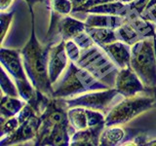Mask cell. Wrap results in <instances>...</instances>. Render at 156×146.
Masks as SVG:
<instances>
[{
    "label": "cell",
    "mask_w": 156,
    "mask_h": 146,
    "mask_svg": "<svg viewBox=\"0 0 156 146\" xmlns=\"http://www.w3.org/2000/svg\"><path fill=\"white\" fill-rule=\"evenodd\" d=\"M31 14L32 30L31 35L27 43L22 50H20L22 56L23 64L27 72L28 79L30 80L34 88L44 96L53 97L54 89L53 84L50 81L48 72V61L49 52L53 42L47 46H42L38 42L35 35V26H34V14L32 7L29 8Z\"/></svg>",
    "instance_id": "1"
},
{
    "label": "cell",
    "mask_w": 156,
    "mask_h": 146,
    "mask_svg": "<svg viewBox=\"0 0 156 146\" xmlns=\"http://www.w3.org/2000/svg\"><path fill=\"white\" fill-rule=\"evenodd\" d=\"M105 89H108V87L95 78L90 72L77 66L74 62L69 61L67 69L55 89L53 97L66 99L88 92Z\"/></svg>",
    "instance_id": "2"
},
{
    "label": "cell",
    "mask_w": 156,
    "mask_h": 146,
    "mask_svg": "<svg viewBox=\"0 0 156 146\" xmlns=\"http://www.w3.org/2000/svg\"><path fill=\"white\" fill-rule=\"evenodd\" d=\"M74 63L90 72L108 88H115L116 77L120 69L99 45L95 44L90 48L82 49L79 57Z\"/></svg>",
    "instance_id": "3"
},
{
    "label": "cell",
    "mask_w": 156,
    "mask_h": 146,
    "mask_svg": "<svg viewBox=\"0 0 156 146\" xmlns=\"http://www.w3.org/2000/svg\"><path fill=\"white\" fill-rule=\"evenodd\" d=\"M155 45V37H149L131 46V67L149 91L156 88Z\"/></svg>",
    "instance_id": "4"
},
{
    "label": "cell",
    "mask_w": 156,
    "mask_h": 146,
    "mask_svg": "<svg viewBox=\"0 0 156 146\" xmlns=\"http://www.w3.org/2000/svg\"><path fill=\"white\" fill-rule=\"evenodd\" d=\"M156 105V99L154 96H140L136 95L134 96L124 97L119 103L114 105L105 116V127L118 126L128 123L135 117L144 113L146 110Z\"/></svg>",
    "instance_id": "5"
},
{
    "label": "cell",
    "mask_w": 156,
    "mask_h": 146,
    "mask_svg": "<svg viewBox=\"0 0 156 146\" xmlns=\"http://www.w3.org/2000/svg\"><path fill=\"white\" fill-rule=\"evenodd\" d=\"M121 96L115 88H108L105 90L88 92L72 97L62 99L66 106L68 108L71 107L82 106L97 111L106 112L110 110L113 100Z\"/></svg>",
    "instance_id": "6"
},
{
    "label": "cell",
    "mask_w": 156,
    "mask_h": 146,
    "mask_svg": "<svg viewBox=\"0 0 156 146\" xmlns=\"http://www.w3.org/2000/svg\"><path fill=\"white\" fill-rule=\"evenodd\" d=\"M117 40L130 46L149 37H156V26L143 17L126 22L115 29Z\"/></svg>",
    "instance_id": "7"
},
{
    "label": "cell",
    "mask_w": 156,
    "mask_h": 146,
    "mask_svg": "<svg viewBox=\"0 0 156 146\" xmlns=\"http://www.w3.org/2000/svg\"><path fill=\"white\" fill-rule=\"evenodd\" d=\"M67 115L71 126L75 129V130H80L97 126L101 123H105V116L101 111L82 106L68 108Z\"/></svg>",
    "instance_id": "8"
},
{
    "label": "cell",
    "mask_w": 156,
    "mask_h": 146,
    "mask_svg": "<svg viewBox=\"0 0 156 146\" xmlns=\"http://www.w3.org/2000/svg\"><path fill=\"white\" fill-rule=\"evenodd\" d=\"M115 89L123 97L134 96L139 92L149 91L144 87L131 65L119 70L116 77Z\"/></svg>",
    "instance_id": "9"
},
{
    "label": "cell",
    "mask_w": 156,
    "mask_h": 146,
    "mask_svg": "<svg viewBox=\"0 0 156 146\" xmlns=\"http://www.w3.org/2000/svg\"><path fill=\"white\" fill-rule=\"evenodd\" d=\"M41 126V118L38 113L33 114L31 117L20 124L19 128L10 135L1 139L0 145H12L20 142H27L28 140L34 139L38 134Z\"/></svg>",
    "instance_id": "10"
},
{
    "label": "cell",
    "mask_w": 156,
    "mask_h": 146,
    "mask_svg": "<svg viewBox=\"0 0 156 146\" xmlns=\"http://www.w3.org/2000/svg\"><path fill=\"white\" fill-rule=\"evenodd\" d=\"M0 60H1L2 66L7 70L8 74L13 77L16 85L30 81L24 70L20 51L1 48L0 49Z\"/></svg>",
    "instance_id": "11"
},
{
    "label": "cell",
    "mask_w": 156,
    "mask_h": 146,
    "mask_svg": "<svg viewBox=\"0 0 156 146\" xmlns=\"http://www.w3.org/2000/svg\"><path fill=\"white\" fill-rule=\"evenodd\" d=\"M68 57L66 52V41L61 40L57 45L51 46L49 52L48 72L52 84L56 83L68 64Z\"/></svg>",
    "instance_id": "12"
},
{
    "label": "cell",
    "mask_w": 156,
    "mask_h": 146,
    "mask_svg": "<svg viewBox=\"0 0 156 146\" xmlns=\"http://www.w3.org/2000/svg\"><path fill=\"white\" fill-rule=\"evenodd\" d=\"M140 130H129L123 129L120 127L110 126L105 127L101 134L100 145L101 146H114L119 145L120 142H126V141L133 140Z\"/></svg>",
    "instance_id": "13"
},
{
    "label": "cell",
    "mask_w": 156,
    "mask_h": 146,
    "mask_svg": "<svg viewBox=\"0 0 156 146\" xmlns=\"http://www.w3.org/2000/svg\"><path fill=\"white\" fill-rule=\"evenodd\" d=\"M119 69L131 65V46L122 41H114L100 46Z\"/></svg>",
    "instance_id": "14"
},
{
    "label": "cell",
    "mask_w": 156,
    "mask_h": 146,
    "mask_svg": "<svg viewBox=\"0 0 156 146\" xmlns=\"http://www.w3.org/2000/svg\"><path fill=\"white\" fill-rule=\"evenodd\" d=\"M105 128V123H101L90 128L76 130L71 136L69 145L71 146H97L100 145L101 134Z\"/></svg>",
    "instance_id": "15"
},
{
    "label": "cell",
    "mask_w": 156,
    "mask_h": 146,
    "mask_svg": "<svg viewBox=\"0 0 156 146\" xmlns=\"http://www.w3.org/2000/svg\"><path fill=\"white\" fill-rule=\"evenodd\" d=\"M75 129L71 124H62L54 126L48 131L41 141L40 145H52V146H66L69 145V141Z\"/></svg>",
    "instance_id": "16"
},
{
    "label": "cell",
    "mask_w": 156,
    "mask_h": 146,
    "mask_svg": "<svg viewBox=\"0 0 156 146\" xmlns=\"http://www.w3.org/2000/svg\"><path fill=\"white\" fill-rule=\"evenodd\" d=\"M86 24L85 22L78 21V19L73 17L62 16L57 26V34L61 36V40H71L76 34L85 30Z\"/></svg>",
    "instance_id": "17"
},
{
    "label": "cell",
    "mask_w": 156,
    "mask_h": 146,
    "mask_svg": "<svg viewBox=\"0 0 156 146\" xmlns=\"http://www.w3.org/2000/svg\"><path fill=\"white\" fill-rule=\"evenodd\" d=\"M86 26L93 27H106L111 29H116L125 23V18L115 15H105V14H91L89 13L85 17Z\"/></svg>",
    "instance_id": "18"
},
{
    "label": "cell",
    "mask_w": 156,
    "mask_h": 146,
    "mask_svg": "<svg viewBox=\"0 0 156 146\" xmlns=\"http://www.w3.org/2000/svg\"><path fill=\"white\" fill-rule=\"evenodd\" d=\"M127 11V4L121 0L114 2H107L105 4L97 5L91 7L84 12V14H105V15H115V16L125 17Z\"/></svg>",
    "instance_id": "19"
},
{
    "label": "cell",
    "mask_w": 156,
    "mask_h": 146,
    "mask_svg": "<svg viewBox=\"0 0 156 146\" xmlns=\"http://www.w3.org/2000/svg\"><path fill=\"white\" fill-rule=\"evenodd\" d=\"M27 102L23 99L21 100L18 97L4 95L1 97V118L9 119L11 117L17 116L19 112L23 109Z\"/></svg>",
    "instance_id": "20"
},
{
    "label": "cell",
    "mask_w": 156,
    "mask_h": 146,
    "mask_svg": "<svg viewBox=\"0 0 156 146\" xmlns=\"http://www.w3.org/2000/svg\"><path fill=\"white\" fill-rule=\"evenodd\" d=\"M85 30L92 37L94 42L99 46L117 41L115 29L106 28V27L86 26Z\"/></svg>",
    "instance_id": "21"
},
{
    "label": "cell",
    "mask_w": 156,
    "mask_h": 146,
    "mask_svg": "<svg viewBox=\"0 0 156 146\" xmlns=\"http://www.w3.org/2000/svg\"><path fill=\"white\" fill-rule=\"evenodd\" d=\"M51 15L66 16L72 11V3L70 0H50Z\"/></svg>",
    "instance_id": "22"
},
{
    "label": "cell",
    "mask_w": 156,
    "mask_h": 146,
    "mask_svg": "<svg viewBox=\"0 0 156 146\" xmlns=\"http://www.w3.org/2000/svg\"><path fill=\"white\" fill-rule=\"evenodd\" d=\"M5 68L2 66L1 68V90L2 92L4 95H7L10 96H15V97H18L19 95V91H18V88L17 86L14 85V83L12 82V80L10 79V77L6 74L5 72Z\"/></svg>",
    "instance_id": "23"
},
{
    "label": "cell",
    "mask_w": 156,
    "mask_h": 146,
    "mask_svg": "<svg viewBox=\"0 0 156 146\" xmlns=\"http://www.w3.org/2000/svg\"><path fill=\"white\" fill-rule=\"evenodd\" d=\"M0 121H1V130H0L1 139L10 135L12 133H14L20 126V122L17 116L11 117V118H9V119L1 118Z\"/></svg>",
    "instance_id": "24"
},
{
    "label": "cell",
    "mask_w": 156,
    "mask_h": 146,
    "mask_svg": "<svg viewBox=\"0 0 156 146\" xmlns=\"http://www.w3.org/2000/svg\"><path fill=\"white\" fill-rule=\"evenodd\" d=\"M71 40L74 41L78 47H79L81 50L82 49H87V48H90L92 46L95 45V42L94 40L92 39V37L86 32V30H83L81 32H79L78 34H76V35L73 37Z\"/></svg>",
    "instance_id": "25"
},
{
    "label": "cell",
    "mask_w": 156,
    "mask_h": 146,
    "mask_svg": "<svg viewBox=\"0 0 156 146\" xmlns=\"http://www.w3.org/2000/svg\"><path fill=\"white\" fill-rule=\"evenodd\" d=\"M66 52L69 61L75 62L80 56L81 49L73 40H67L66 41Z\"/></svg>",
    "instance_id": "26"
},
{
    "label": "cell",
    "mask_w": 156,
    "mask_h": 146,
    "mask_svg": "<svg viewBox=\"0 0 156 146\" xmlns=\"http://www.w3.org/2000/svg\"><path fill=\"white\" fill-rule=\"evenodd\" d=\"M14 14H15V10H13L12 12H9V13L2 12L1 15H0V19H1V40L2 41L5 37V34H6L8 31L10 23H11L13 17H14Z\"/></svg>",
    "instance_id": "27"
},
{
    "label": "cell",
    "mask_w": 156,
    "mask_h": 146,
    "mask_svg": "<svg viewBox=\"0 0 156 146\" xmlns=\"http://www.w3.org/2000/svg\"><path fill=\"white\" fill-rule=\"evenodd\" d=\"M114 1H118V0H87V1L81 5V6L77 7L76 9H73L70 14L73 13H84L86 10H88L91 7L97 6V5H101V4H105L107 2H114Z\"/></svg>",
    "instance_id": "28"
},
{
    "label": "cell",
    "mask_w": 156,
    "mask_h": 146,
    "mask_svg": "<svg viewBox=\"0 0 156 146\" xmlns=\"http://www.w3.org/2000/svg\"><path fill=\"white\" fill-rule=\"evenodd\" d=\"M141 17L151 23H153L156 26V4L151 6L150 8L144 10V12L141 14Z\"/></svg>",
    "instance_id": "29"
},
{
    "label": "cell",
    "mask_w": 156,
    "mask_h": 146,
    "mask_svg": "<svg viewBox=\"0 0 156 146\" xmlns=\"http://www.w3.org/2000/svg\"><path fill=\"white\" fill-rule=\"evenodd\" d=\"M12 2L13 0H0V9H1V11L4 12L5 10L8 9Z\"/></svg>",
    "instance_id": "30"
},
{
    "label": "cell",
    "mask_w": 156,
    "mask_h": 146,
    "mask_svg": "<svg viewBox=\"0 0 156 146\" xmlns=\"http://www.w3.org/2000/svg\"><path fill=\"white\" fill-rule=\"evenodd\" d=\"M71 1V3H72V7H73V9H76L77 7H79V6H81V5H83L84 4L87 0H70ZM72 9V10H73Z\"/></svg>",
    "instance_id": "31"
},
{
    "label": "cell",
    "mask_w": 156,
    "mask_h": 146,
    "mask_svg": "<svg viewBox=\"0 0 156 146\" xmlns=\"http://www.w3.org/2000/svg\"><path fill=\"white\" fill-rule=\"evenodd\" d=\"M38 1H42V0H26V2L27 3V5H28V7H29V8L32 7L33 5H34V3H36V2H38Z\"/></svg>",
    "instance_id": "32"
},
{
    "label": "cell",
    "mask_w": 156,
    "mask_h": 146,
    "mask_svg": "<svg viewBox=\"0 0 156 146\" xmlns=\"http://www.w3.org/2000/svg\"><path fill=\"white\" fill-rule=\"evenodd\" d=\"M145 145H146V146H156V139L147 141V142L145 143Z\"/></svg>",
    "instance_id": "33"
},
{
    "label": "cell",
    "mask_w": 156,
    "mask_h": 146,
    "mask_svg": "<svg viewBox=\"0 0 156 146\" xmlns=\"http://www.w3.org/2000/svg\"><path fill=\"white\" fill-rule=\"evenodd\" d=\"M122 2H124V3H129L131 1H134V0H121Z\"/></svg>",
    "instance_id": "34"
},
{
    "label": "cell",
    "mask_w": 156,
    "mask_h": 146,
    "mask_svg": "<svg viewBox=\"0 0 156 146\" xmlns=\"http://www.w3.org/2000/svg\"><path fill=\"white\" fill-rule=\"evenodd\" d=\"M153 91H154V92H153V96H154V97L156 99V88H154L153 89Z\"/></svg>",
    "instance_id": "35"
}]
</instances>
